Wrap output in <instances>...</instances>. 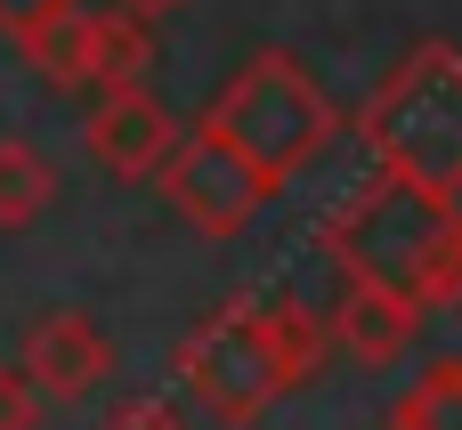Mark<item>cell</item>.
I'll use <instances>...</instances> for the list:
<instances>
[{
  "instance_id": "1",
  "label": "cell",
  "mask_w": 462,
  "mask_h": 430,
  "mask_svg": "<svg viewBox=\"0 0 462 430\" xmlns=\"http://www.w3.org/2000/svg\"><path fill=\"white\" fill-rule=\"evenodd\" d=\"M317 244L341 276H374V285L406 293L422 317L462 309V203L439 195V187H414V179L382 171L374 187H357L317 228Z\"/></svg>"
},
{
  "instance_id": "2",
  "label": "cell",
  "mask_w": 462,
  "mask_h": 430,
  "mask_svg": "<svg viewBox=\"0 0 462 430\" xmlns=\"http://www.w3.org/2000/svg\"><path fill=\"white\" fill-rule=\"evenodd\" d=\"M357 138L374 146L382 171L462 195V49L455 41H422L390 65V81L365 98Z\"/></svg>"
},
{
  "instance_id": "3",
  "label": "cell",
  "mask_w": 462,
  "mask_h": 430,
  "mask_svg": "<svg viewBox=\"0 0 462 430\" xmlns=\"http://www.w3.org/2000/svg\"><path fill=\"white\" fill-rule=\"evenodd\" d=\"M203 122H211L227 146H244V154L284 187L292 171H309V163L333 146L341 106L325 98V81H317L292 49H260V57H244V65L227 73V89L203 106Z\"/></svg>"
},
{
  "instance_id": "4",
  "label": "cell",
  "mask_w": 462,
  "mask_h": 430,
  "mask_svg": "<svg viewBox=\"0 0 462 430\" xmlns=\"http://www.w3.org/2000/svg\"><path fill=\"white\" fill-rule=\"evenodd\" d=\"M179 382L195 390V407H211L227 430L268 423V407L292 398V390H284V366H276V350H268V301H252V293L219 301V309L179 341Z\"/></svg>"
},
{
  "instance_id": "5",
  "label": "cell",
  "mask_w": 462,
  "mask_h": 430,
  "mask_svg": "<svg viewBox=\"0 0 462 430\" xmlns=\"http://www.w3.org/2000/svg\"><path fill=\"white\" fill-rule=\"evenodd\" d=\"M162 203L195 228V236H211V244H227V236H244L260 211H268V195H276V179L244 154V146H227L211 122H195V130H179V146L162 154Z\"/></svg>"
},
{
  "instance_id": "6",
  "label": "cell",
  "mask_w": 462,
  "mask_h": 430,
  "mask_svg": "<svg viewBox=\"0 0 462 430\" xmlns=\"http://www.w3.org/2000/svg\"><path fill=\"white\" fill-rule=\"evenodd\" d=\"M81 146H89V163L106 171V179H154L162 171V154L179 146V122H171V106L146 89V81H130V89H97V106H89V122H81Z\"/></svg>"
},
{
  "instance_id": "7",
  "label": "cell",
  "mask_w": 462,
  "mask_h": 430,
  "mask_svg": "<svg viewBox=\"0 0 462 430\" xmlns=\"http://www.w3.org/2000/svg\"><path fill=\"white\" fill-rule=\"evenodd\" d=\"M16 366H24V382H32L41 398H89V390L114 374V341H106V325H97L89 309H49V317L24 325Z\"/></svg>"
},
{
  "instance_id": "8",
  "label": "cell",
  "mask_w": 462,
  "mask_h": 430,
  "mask_svg": "<svg viewBox=\"0 0 462 430\" xmlns=\"http://www.w3.org/2000/svg\"><path fill=\"white\" fill-rule=\"evenodd\" d=\"M325 333H333V350H341L349 366L382 374V366H398V358L414 350V333H422V309H414L406 293L374 285V276H341V301L325 309Z\"/></svg>"
},
{
  "instance_id": "9",
  "label": "cell",
  "mask_w": 462,
  "mask_h": 430,
  "mask_svg": "<svg viewBox=\"0 0 462 430\" xmlns=\"http://www.w3.org/2000/svg\"><path fill=\"white\" fill-rule=\"evenodd\" d=\"M16 49H24V65H32L49 89H89V8H81V0L32 16V24L16 33Z\"/></svg>"
},
{
  "instance_id": "10",
  "label": "cell",
  "mask_w": 462,
  "mask_h": 430,
  "mask_svg": "<svg viewBox=\"0 0 462 430\" xmlns=\"http://www.w3.org/2000/svg\"><path fill=\"white\" fill-rule=\"evenodd\" d=\"M154 65V24L130 8H89V89H130Z\"/></svg>"
},
{
  "instance_id": "11",
  "label": "cell",
  "mask_w": 462,
  "mask_h": 430,
  "mask_svg": "<svg viewBox=\"0 0 462 430\" xmlns=\"http://www.w3.org/2000/svg\"><path fill=\"white\" fill-rule=\"evenodd\" d=\"M57 203V171L32 138H0V236L32 228L41 211Z\"/></svg>"
},
{
  "instance_id": "12",
  "label": "cell",
  "mask_w": 462,
  "mask_h": 430,
  "mask_svg": "<svg viewBox=\"0 0 462 430\" xmlns=\"http://www.w3.org/2000/svg\"><path fill=\"white\" fill-rule=\"evenodd\" d=\"M268 350H276V366H284V390H300V382L325 374L333 333H325V317H317L309 301H268Z\"/></svg>"
},
{
  "instance_id": "13",
  "label": "cell",
  "mask_w": 462,
  "mask_h": 430,
  "mask_svg": "<svg viewBox=\"0 0 462 430\" xmlns=\"http://www.w3.org/2000/svg\"><path fill=\"white\" fill-rule=\"evenodd\" d=\"M382 430H462V358H439L398 407Z\"/></svg>"
},
{
  "instance_id": "14",
  "label": "cell",
  "mask_w": 462,
  "mask_h": 430,
  "mask_svg": "<svg viewBox=\"0 0 462 430\" xmlns=\"http://www.w3.org/2000/svg\"><path fill=\"white\" fill-rule=\"evenodd\" d=\"M49 398L24 382V366H0V430H41Z\"/></svg>"
},
{
  "instance_id": "15",
  "label": "cell",
  "mask_w": 462,
  "mask_h": 430,
  "mask_svg": "<svg viewBox=\"0 0 462 430\" xmlns=\"http://www.w3.org/2000/svg\"><path fill=\"white\" fill-rule=\"evenodd\" d=\"M97 430H187V423H179V407H162V398H130V407H114Z\"/></svg>"
},
{
  "instance_id": "16",
  "label": "cell",
  "mask_w": 462,
  "mask_h": 430,
  "mask_svg": "<svg viewBox=\"0 0 462 430\" xmlns=\"http://www.w3.org/2000/svg\"><path fill=\"white\" fill-rule=\"evenodd\" d=\"M49 8H65V0H0V33L16 41V33H24L32 16H49Z\"/></svg>"
},
{
  "instance_id": "17",
  "label": "cell",
  "mask_w": 462,
  "mask_h": 430,
  "mask_svg": "<svg viewBox=\"0 0 462 430\" xmlns=\"http://www.w3.org/2000/svg\"><path fill=\"white\" fill-rule=\"evenodd\" d=\"M122 8H130V16H146V24H154V16H179V8H187V0H122Z\"/></svg>"
}]
</instances>
